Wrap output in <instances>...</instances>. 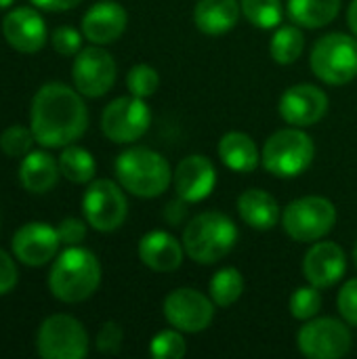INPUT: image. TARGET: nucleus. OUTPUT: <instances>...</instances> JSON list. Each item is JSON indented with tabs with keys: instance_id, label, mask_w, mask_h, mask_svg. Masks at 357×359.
I'll list each match as a JSON object with an SVG mask.
<instances>
[{
	"instance_id": "1",
	"label": "nucleus",
	"mask_w": 357,
	"mask_h": 359,
	"mask_svg": "<svg viewBox=\"0 0 357 359\" xmlns=\"http://www.w3.org/2000/svg\"><path fill=\"white\" fill-rule=\"evenodd\" d=\"M86 126L88 109L78 90L61 82H48L34 95L29 128L42 147L72 145L86 133Z\"/></svg>"
},
{
	"instance_id": "2",
	"label": "nucleus",
	"mask_w": 357,
	"mask_h": 359,
	"mask_svg": "<svg viewBox=\"0 0 357 359\" xmlns=\"http://www.w3.org/2000/svg\"><path fill=\"white\" fill-rule=\"evenodd\" d=\"M99 284V259L82 246H69L63 250L48 273V288L61 303H82L95 294Z\"/></svg>"
},
{
	"instance_id": "3",
	"label": "nucleus",
	"mask_w": 357,
	"mask_h": 359,
	"mask_svg": "<svg viewBox=\"0 0 357 359\" xmlns=\"http://www.w3.org/2000/svg\"><path fill=\"white\" fill-rule=\"evenodd\" d=\"M185 255L198 265H213L227 257L238 242L236 223L223 212H202L183 229Z\"/></svg>"
},
{
	"instance_id": "4",
	"label": "nucleus",
	"mask_w": 357,
	"mask_h": 359,
	"mask_svg": "<svg viewBox=\"0 0 357 359\" xmlns=\"http://www.w3.org/2000/svg\"><path fill=\"white\" fill-rule=\"evenodd\" d=\"M116 177L122 189L137 198L162 196L173 179L166 158L149 147H130L116 158Z\"/></svg>"
},
{
	"instance_id": "5",
	"label": "nucleus",
	"mask_w": 357,
	"mask_h": 359,
	"mask_svg": "<svg viewBox=\"0 0 357 359\" xmlns=\"http://www.w3.org/2000/svg\"><path fill=\"white\" fill-rule=\"evenodd\" d=\"M314 156H316V145L311 137L299 126H295V128H282L265 141L261 162L267 172L280 179H292L309 168Z\"/></svg>"
},
{
	"instance_id": "6",
	"label": "nucleus",
	"mask_w": 357,
	"mask_h": 359,
	"mask_svg": "<svg viewBox=\"0 0 357 359\" xmlns=\"http://www.w3.org/2000/svg\"><path fill=\"white\" fill-rule=\"evenodd\" d=\"M314 74L332 86L351 82L357 76V38L332 32L320 38L309 57Z\"/></svg>"
},
{
	"instance_id": "7",
	"label": "nucleus",
	"mask_w": 357,
	"mask_h": 359,
	"mask_svg": "<svg viewBox=\"0 0 357 359\" xmlns=\"http://www.w3.org/2000/svg\"><path fill=\"white\" fill-rule=\"evenodd\" d=\"M337 208L328 198L305 196L290 202L282 212L284 231L297 242H316L332 231Z\"/></svg>"
},
{
	"instance_id": "8",
	"label": "nucleus",
	"mask_w": 357,
	"mask_h": 359,
	"mask_svg": "<svg viewBox=\"0 0 357 359\" xmlns=\"http://www.w3.org/2000/svg\"><path fill=\"white\" fill-rule=\"evenodd\" d=\"M36 349L44 359H84L88 353V334L76 318L57 313L40 324Z\"/></svg>"
},
{
	"instance_id": "9",
	"label": "nucleus",
	"mask_w": 357,
	"mask_h": 359,
	"mask_svg": "<svg viewBox=\"0 0 357 359\" xmlns=\"http://www.w3.org/2000/svg\"><path fill=\"white\" fill-rule=\"evenodd\" d=\"M120 187L122 185H116L109 179L90 181L82 198V212L93 229L107 233V231H116L126 221L128 204Z\"/></svg>"
},
{
	"instance_id": "10",
	"label": "nucleus",
	"mask_w": 357,
	"mask_h": 359,
	"mask_svg": "<svg viewBox=\"0 0 357 359\" xmlns=\"http://www.w3.org/2000/svg\"><path fill=\"white\" fill-rule=\"evenodd\" d=\"M151 124V111L141 97H118L101 114V130L114 143L141 139Z\"/></svg>"
},
{
	"instance_id": "11",
	"label": "nucleus",
	"mask_w": 357,
	"mask_h": 359,
	"mask_svg": "<svg viewBox=\"0 0 357 359\" xmlns=\"http://www.w3.org/2000/svg\"><path fill=\"white\" fill-rule=\"evenodd\" d=\"M349 328L335 318L307 320L297 334L299 351L309 359H339L351 351Z\"/></svg>"
},
{
	"instance_id": "12",
	"label": "nucleus",
	"mask_w": 357,
	"mask_h": 359,
	"mask_svg": "<svg viewBox=\"0 0 357 359\" xmlns=\"http://www.w3.org/2000/svg\"><path fill=\"white\" fill-rule=\"evenodd\" d=\"M74 86L84 97H103L116 82V61L99 44L82 48L72 65Z\"/></svg>"
},
{
	"instance_id": "13",
	"label": "nucleus",
	"mask_w": 357,
	"mask_h": 359,
	"mask_svg": "<svg viewBox=\"0 0 357 359\" xmlns=\"http://www.w3.org/2000/svg\"><path fill=\"white\" fill-rule=\"evenodd\" d=\"M164 318L166 322L187 334L202 332L210 326L215 318L213 299L204 297L196 288H177L164 299Z\"/></svg>"
},
{
	"instance_id": "14",
	"label": "nucleus",
	"mask_w": 357,
	"mask_h": 359,
	"mask_svg": "<svg viewBox=\"0 0 357 359\" xmlns=\"http://www.w3.org/2000/svg\"><path fill=\"white\" fill-rule=\"evenodd\" d=\"M59 233L57 227L48 223H27L19 227L13 236V255L27 267H42L50 259H55L59 250Z\"/></svg>"
},
{
	"instance_id": "15",
	"label": "nucleus",
	"mask_w": 357,
	"mask_h": 359,
	"mask_svg": "<svg viewBox=\"0 0 357 359\" xmlns=\"http://www.w3.org/2000/svg\"><path fill=\"white\" fill-rule=\"evenodd\" d=\"M328 111V97L314 84L290 86L280 99V116L299 128L318 124Z\"/></svg>"
},
{
	"instance_id": "16",
	"label": "nucleus",
	"mask_w": 357,
	"mask_h": 359,
	"mask_svg": "<svg viewBox=\"0 0 357 359\" xmlns=\"http://www.w3.org/2000/svg\"><path fill=\"white\" fill-rule=\"evenodd\" d=\"M173 183L179 200L187 204H196L213 194L217 185V168L208 158L194 154L179 162L173 175Z\"/></svg>"
},
{
	"instance_id": "17",
	"label": "nucleus",
	"mask_w": 357,
	"mask_h": 359,
	"mask_svg": "<svg viewBox=\"0 0 357 359\" xmlns=\"http://www.w3.org/2000/svg\"><path fill=\"white\" fill-rule=\"evenodd\" d=\"M4 40L19 53H38L46 44V23L36 8L19 6L4 15Z\"/></svg>"
},
{
	"instance_id": "18",
	"label": "nucleus",
	"mask_w": 357,
	"mask_h": 359,
	"mask_svg": "<svg viewBox=\"0 0 357 359\" xmlns=\"http://www.w3.org/2000/svg\"><path fill=\"white\" fill-rule=\"evenodd\" d=\"M345 271L347 257L335 242H316L303 259V273L307 282L320 290L335 286L345 276Z\"/></svg>"
},
{
	"instance_id": "19",
	"label": "nucleus",
	"mask_w": 357,
	"mask_h": 359,
	"mask_svg": "<svg viewBox=\"0 0 357 359\" xmlns=\"http://www.w3.org/2000/svg\"><path fill=\"white\" fill-rule=\"evenodd\" d=\"M128 23V15L120 2L101 0L93 4L82 17V34L93 44H112L116 42Z\"/></svg>"
},
{
	"instance_id": "20",
	"label": "nucleus",
	"mask_w": 357,
	"mask_h": 359,
	"mask_svg": "<svg viewBox=\"0 0 357 359\" xmlns=\"http://www.w3.org/2000/svg\"><path fill=\"white\" fill-rule=\"evenodd\" d=\"M183 242L168 231H149L139 242V259L145 267L158 273H170L183 263Z\"/></svg>"
},
{
	"instance_id": "21",
	"label": "nucleus",
	"mask_w": 357,
	"mask_h": 359,
	"mask_svg": "<svg viewBox=\"0 0 357 359\" xmlns=\"http://www.w3.org/2000/svg\"><path fill=\"white\" fill-rule=\"evenodd\" d=\"M61 170L59 160L48 151H29L19 166V181L29 194H46L57 185Z\"/></svg>"
},
{
	"instance_id": "22",
	"label": "nucleus",
	"mask_w": 357,
	"mask_h": 359,
	"mask_svg": "<svg viewBox=\"0 0 357 359\" xmlns=\"http://www.w3.org/2000/svg\"><path fill=\"white\" fill-rule=\"evenodd\" d=\"M242 6L238 0H198L194 11L196 27L208 36L229 32L240 19Z\"/></svg>"
},
{
	"instance_id": "23",
	"label": "nucleus",
	"mask_w": 357,
	"mask_h": 359,
	"mask_svg": "<svg viewBox=\"0 0 357 359\" xmlns=\"http://www.w3.org/2000/svg\"><path fill=\"white\" fill-rule=\"evenodd\" d=\"M238 212L248 227L259 231L274 229L280 221V206L265 189H246L238 198Z\"/></svg>"
},
{
	"instance_id": "24",
	"label": "nucleus",
	"mask_w": 357,
	"mask_h": 359,
	"mask_svg": "<svg viewBox=\"0 0 357 359\" xmlns=\"http://www.w3.org/2000/svg\"><path fill=\"white\" fill-rule=\"evenodd\" d=\"M219 158L227 168L236 172H252L261 160L257 143L246 133H238V130H231L221 137Z\"/></svg>"
},
{
	"instance_id": "25",
	"label": "nucleus",
	"mask_w": 357,
	"mask_h": 359,
	"mask_svg": "<svg viewBox=\"0 0 357 359\" xmlns=\"http://www.w3.org/2000/svg\"><path fill=\"white\" fill-rule=\"evenodd\" d=\"M341 0H288V15L297 25L318 29L337 19Z\"/></svg>"
},
{
	"instance_id": "26",
	"label": "nucleus",
	"mask_w": 357,
	"mask_h": 359,
	"mask_svg": "<svg viewBox=\"0 0 357 359\" xmlns=\"http://www.w3.org/2000/svg\"><path fill=\"white\" fill-rule=\"evenodd\" d=\"M59 170L67 181L82 185V183H90L95 179L97 164L88 149L72 143V145H65L59 156Z\"/></svg>"
},
{
	"instance_id": "27",
	"label": "nucleus",
	"mask_w": 357,
	"mask_h": 359,
	"mask_svg": "<svg viewBox=\"0 0 357 359\" xmlns=\"http://www.w3.org/2000/svg\"><path fill=\"white\" fill-rule=\"evenodd\" d=\"M305 48V36L297 25H278L269 50L271 57L280 63V65H290L295 63L301 53Z\"/></svg>"
},
{
	"instance_id": "28",
	"label": "nucleus",
	"mask_w": 357,
	"mask_h": 359,
	"mask_svg": "<svg viewBox=\"0 0 357 359\" xmlns=\"http://www.w3.org/2000/svg\"><path fill=\"white\" fill-rule=\"evenodd\" d=\"M244 292V278L236 267L217 271L210 280V299L217 307H231Z\"/></svg>"
},
{
	"instance_id": "29",
	"label": "nucleus",
	"mask_w": 357,
	"mask_h": 359,
	"mask_svg": "<svg viewBox=\"0 0 357 359\" xmlns=\"http://www.w3.org/2000/svg\"><path fill=\"white\" fill-rule=\"evenodd\" d=\"M244 17L261 29H274L284 19L282 0H240Z\"/></svg>"
},
{
	"instance_id": "30",
	"label": "nucleus",
	"mask_w": 357,
	"mask_h": 359,
	"mask_svg": "<svg viewBox=\"0 0 357 359\" xmlns=\"http://www.w3.org/2000/svg\"><path fill=\"white\" fill-rule=\"evenodd\" d=\"M149 353L156 359H181L187 353V343L183 339V332L177 328L158 332L149 343Z\"/></svg>"
},
{
	"instance_id": "31",
	"label": "nucleus",
	"mask_w": 357,
	"mask_h": 359,
	"mask_svg": "<svg viewBox=\"0 0 357 359\" xmlns=\"http://www.w3.org/2000/svg\"><path fill=\"white\" fill-rule=\"evenodd\" d=\"M322 309V294L316 286H301L290 297V313L295 320L307 322L318 316Z\"/></svg>"
},
{
	"instance_id": "32",
	"label": "nucleus",
	"mask_w": 357,
	"mask_h": 359,
	"mask_svg": "<svg viewBox=\"0 0 357 359\" xmlns=\"http://www.w3.org/2000/svg\"><path fill=\"white\" fill-rule=\"evenodd\" d=\"M126 86L130 90V95L135 97H141V99H147L151 97L158 86H160V76L158 72L147 65V63H139V65H133L126 74Z\"/></svg>"
},
{
	"instance_id": "33",
	"label": "nucleus",
	"mask_w": 357,
	"mask_h": 359,
	"mask_svg": "<svg viewBox=\"0 0 357 359\" xmlns=\"http://www.w3.org/2000/svg\"><path fill=\"white\" fill-rule=\"evenodd\" d=\"M36 143V137L32 133V128L13 124L8 128L2 130L0 135V149L11 156V158H23L32 151V145Z\"/></svg>"
},
{
	"instance_id": "34",
	"label": "nucleus",
	"mask_w": 357,
	"mask_h": 359,
	"mask_svg": "<svg viewBox=\"0 0 357 359\" xmlns=\"http://www.w3.org/2000/svg\"><path fill=\"white\" fill-rule=\"evenodd\" d=\"M50 42H53V48L63 57H74L82 50V36L78 29H74L69 25L55 27Z\"/></svg>"
},
{
	"instance_id": "35",
	"label": "nucleus",
	"mask_w": 357,
	"mask_h": 359,
	"mask_svg": "<svg viewBox=\"0 0 357 359\" xmlns=\"http://www.w3.org/2000/svg\"><path fill=\"white\" fill-rule=\"evenodd\" d=\"M337 307H339L341 318H343L349 326H356L357 328V278L349 280V282L341 288L339 299H337Z\"/></svg>"
},
{
	"instance_id": "36",
	"label": "nucleus",
	"mask_w": 357,
	"mask_h": 359,
	"mask_svg": "<svg viewBox=\"0 0 357 359\" xmlns=\"http://www.w3.org/2000/svg\"><path fill=\"white\" fill-rule=\"evenodd\" d=\"M124 332L116 322H105L97 332V349L101 353H118L122 347Z\"/></svg>"
},
{
	"instance_id": "37",
	"label": "nucleus",
	"mask_w": 357,
	"mask_h": 359,
	"mask_svg": "<svg viewBox=\"0 0 357 359\" xmlns=\"http://www.w3.org/2000/svg\"><path fill=\"white\" fill-rule=\"evenodd\" d=\"M57 233H59L61 244H65V246H80V242H84V238H86V223L80 221V219L67 217V219H63L59 223Z\"/></svg>"
},
{
	"instance_id": "38",
	"label": "nucleus",
	"mask_w": 357,
	"mask_h": 359,
	"mask_svg": "<svg viewBox=\"0 0 357 359\" xmlns=\"http://www.w3.org/2000/svg\"><path fill=\"white\" fill-rule=\"evenodd\" d=\"M17 267H15V261L11 259L8 252H4L0 248V297L8 294L15 284H17Z\"/></svg>"
},
{
	"instance_id": "39",
	"label": "nucleus",
	"mask_w": 357,
	"mask_h": 359,
	"mask_svg": "<svg viewBox=\"0 0 357 359\" xmlns=\"http://www.w3.org/2000/svg\"><path fill=\"white\" fill-rule=\"evenodd\" d=\"M34 6L50 11V13H59V11H69L74 6H78L82 0H29Z\"/></svg>"
},
{
	"instance_id": "40",
	"label": "nucleus",
	"mask_w": 357,
	"mask_h": 359,
	"mask_svg": "<svg viewBox=\"0 0 357 359\" xmlns=\"http://www.w3.org/2000/svg\"><path fill=\"white\" fill-rule=\"evenodd\" d=\"M347 23H349V29L353 32V36L357 38V0H353L349 4V11H347Z\"/></svg>"
},
{
	"instance_id": "41",
	"label": "nucleus",
	"mask_w": 357,
	"mask_h": 359,
	"mask_svg": "<svg viewBox=\"0 0 357 359\" xmlns=\"http://www.w3.org/2000/svg\"><path fill=\"white\" fill-rule=\"evenodd\" d=\"M13 2H15V0H0V11H2V8H8Z\"/></svg>"
},
{
	"instance_id": "42",
	"label": "nucleus",
	"mask_w": 357,
	"mask_h": 359,
	"mask_svg": "<svg viewBox=\"0 0 357 359\" xmlns=\"http://www.w3.org/2000/svg\"><path fill=\"white\" fill-rule=\"evenodd\" d=\"M353 259H356V267H357V244H356V248H353Z\"/></svg>"
}]
</instances>
